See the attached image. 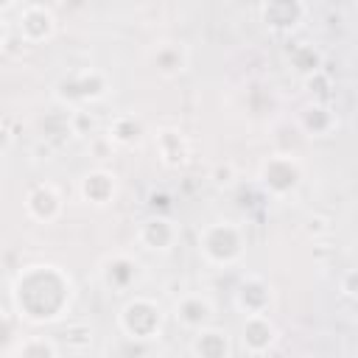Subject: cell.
Listing matches in <instances>:
<instances>
[{
    "label": "cell",
    "mask_w": 358,
    "mask_h": 358,
    "mask_svg": "<svg viewBox=\"0 0 358 358\" xmlns=\"http://www.w3.org/2000/svg\"><path fill=\"white\" fill-rule=\"evenodd\" d=\"M117 327L131 341H154L165 330V308L151 296L134 294L120 305Z\"/></svg>",
    "instance_id": "3"
},
{
    "label": "cell",
    "mask_w": 358,
    "mask_h": 358,
    "mask_svg": "<svg viewBox=\"0 0 358 358\" xmlns=\"http://www.w3.org/2000/svg\"><path fill=\"white\" fill-rule=\"evenodd\" d=\"M179 235H182L179 224L168 215H148L137 227V243L145 246L148 252H171Z\"/></svg>",
    "instance_id": "13"
},
{
    "label": "cell",
    "mask_w": 358,
    "mask_h": 358,
    "mask_svg": "<svg viewBox=\"0 0 358 358\" xmlns=\"http://www.w3.org/2000/svg\"><path fill=\"white\" fill-rule=\"evenodd\" d=\"M78 196L84 204L106 207L117 196V176L106 168H92L78 179Z\"/></svg>",
    "instance_id": "14"
},
{
    "label": "cell",
    "mask_w": 358,
    "mask_h": 358,
    "mask_svg": "<svg viewBox=\"0 0 358 358\" xmlns=\"http://www.w3.org/2000/svg\"><path fill=\"white\" fill-rule=\"evenodd\" d=\"M0 316H3V310H0Z\"/></svg>",
    "instance_id": "26"
},
{
    "label": "cell",
    "mask_w": 358,
    "mask_h": 358,
    "mask_svg": "<svg viewBox=\"0 0 358 358\" xmlns=\"http://www.w3.org/2000/svg\"><path fill=\"white\" fill-rule=\"evenodd\" d=\"M199 255L204 263L229 268L246 255V232L235 221H210L199 229Z\"/></svg>",
    "instance_id": "2"
},
{
    "label": "cell",
    "mask_w": 358,
    "mask_h": 358,
    "mask_svg": "<svg viewBox=\"0 0 358 358\" xmlns=\"http://www.w3.org/2000/svg\"><path fill=\"white\" fill-rule=\"evenodd\" d=\"M76 288L70 274L53 263H31L11 282L14 313L31 324L62 319L73 305Z\"/></svg>",
    "instance_id": "1"
},
{
    "label": "cell",
    "mask_w": 358,
    "mask_h": 358,
    "mask_svg": "<svg viewBox=\"0 0 358 358\" xmlns=\"http://www.w3.org/2000/svg\"><path fill=\"white\" fill-rule=\"evenodd\" d=\"M137 358H151V355H137Z\"/></svg>",
    "instance_id": "25"
},
{
    "label": "cell",
    "mask_w": 358,
    "mask_h": 358,
    "mask_svg": "<svg viewBox=\"0 0 358 358\" xmlns=\"http://www.w3.org/2000/svg\"><path fill=\"white\" fill-rule=\"evenodd\" d=\"M90 148L95 151V157H98V159H106V157H112V151H115V145L109 143V137H106V134H95V137L90 140Z\"/></svg>",
    "instance_id": "22"
},
{
    "label": "cell",
    "mask_w": 358,
    "mask_h": 358,
    "mask_svg": "<svg viewBox=\"0 0 358 358\" xmlns=\"http://www.w3.org/2000/svg\"><path fill=\"white\" fill-rule=\"evenodd\" d=\"M277 338H280V330H277V324H274V319L268 313H263V316H243L241 347H243L246 355L260 358V355L271 352Z\"/></svg>",
    "instance_id": "11"
},
{
    "label": "cell",
    "mask_w": 358,
    "mask_h": 358,
    "mask_svg": "<svg viewBox=\"0 0 358 358\" xmlns=\"http://www.w3.org/2000/svg\"><path fill=\"white\" fill-rule=\"evenodd\" d=\"M6 42H8V22H6V17L0 14V50L6 48Z\"/></svg>",
    "instance_id": "24"
},
{
    "label": "cell",
    "mask_w": 358,
    "mask_h": 358,
    "mask_svg": "<svg viewBox=\"0 0 358 358\" xmlns=\"http://www.w3.org/2000/svg\"><path fill=\"white\" fill-rule=\"evenodd\" d=\"M171 313H173V319H176L179 327L196 333V330L213 324V319H215V305H213V299H210L207 294L190 291V294H182V296L173 302Z\"/></svg>",
    "instance_id": "10"
},
{
    "label": "cell",
    "mask_w": 358,
    "mask_h": 358,
    "mask_svg": "<svg viewBox=\"0 0 358 358\" xmlns=\"http://www.w3.org/2000/svg\"><path fill=\"white\" fill-rule=\"evenodd\" d=\"M235 176H238V171H235V165H232L229 159L213 165V171H210V179H213V185H218V187H229V185L235 182Z\"/></svg>",
    "instance_id": "21"
},
{
    "label": "cell",
    "mask_w": 358,
    "mask_h": 358,
    "mask_svg": "<svg viewBox=\"0 0 358 358\" xmlns=\"http://www.w3.org/2000/svg\"><path fill=\"white\" fill-rule=\"evenodd\" d=\"M305 179V168L299 157L294 154H268L257 168V182L263 193H268L277 201L291 199Z\"/></svg>",
    "instance_id": "4"
},
{
    "label": "cell",
    "mask_w": 358,
    "mask_h": 358,
    "mask_svg": "<svg viewBox=\"0 0 358 358\" xmlns=\"http://www.w3.org/2000/svg\"><path fill=\"white\" fill-rule=\"evenodd\" d=\"M140 263L126 252H112L98 263V280L109 294H126L140 280Z\"/></svg>",
    "instance_id": "7"
},
{
    "label": "cell",
    "mask_w": 358,
    "mask_h": 358,
    "mask_svg": "<svg viewBox=\"0 0 358 358\" xmlns=\"http://www.w3.org/2000/svg\"><path fill=\"white\" fill-rule=\"evenodd\" d=\"M296 126L302 134L308 137H327L338 129V115L327 106V103H305L299 112H296Z\"/></svg>",
    "instance_id": "16"
},
{
    "label": "cell",
    "mask_w": 358,
    "mask_h": 358,
    "mask_svg": "<svg viewBox=\"0 0 358 358\" xmlns=\"http://www.w3.org/2000/svg\"><path fill=\"white\" fill-rule=\"evenodd\" d=\"M148 59H151V67H154L159 76L173 78V76H182V73L187 70V64H190V50H187V45L179 42V39H162V42H157V45L151 48Z\"/></svg>",
    "instance_id": "15"
},
{
    "label": "cell",
    "mask_w": 358,
    "mask_h": 358,
    "mask_svg": "<svg viewBox=\"0 0 358 358\" xmlns=\"http://www.w3.org/2000/svg\"><path fill=\"white\" fill-rule=\"evenodd\" d=\"M56 14L45 3H22L17 6V31L25 45H45L56 36Z\"/></svg>",
    "instance_id": "6"
},
{
    "label": "cell",
    "mask_w": 358,
    "mask_h": 358,
    "mask_svg": "<svg viewBox=\"0 0 358 358\" xmlns=\"http://www.w3.org/2000/svg\"><path fill=\"white\" fill-rule=\"evenodd\" d=\"M232 302H235L238 313H243V316H263L274 305V288L260 274H243L235 288Z\"/></svg>",
    "instance_id": "8"
},
{
    "label": "cell",
    "mask_w": 358,
    "mask_h": 358,
    "mask_svg": "<svg viewBox=\"0 0 358 358\" xmlns=\"http://www.w3.org/2000/svg\"><path fill=\"white\" fill-rule=\"evenodd\" d=\"M109 78L103 70L98 67H87V70H78L73 76H67L64 81L56 84V98L64 101V103H73V106H87V103H95V101H103L109 95Z\"/></svg>",
    "instance_id": "5"
},
{
    "label": "cell",
    "mask_w": 358,
    "mask_h": 358,
    "mask_svg": "<svg viewBox=\"0 0 358 358\" xmlns=\"http://www.w3.org/2000/svg\"><path fill=\"white\" fill-rule=\"evenodd\" d=\"M193 358H232V336L221 327H201L190 338Z\"/></svg>",
    "instance_id": "17"
},
{
    "label": "cell",
    "mask_w": 358,
    "mask_h": 358,
    "mask_svg": "<svg viewBox=\"0 0 358 358\" xmlns=\"http://www.w3.org/2000/svg\"><path fill=\"white\" fill-rule=\"evenodd\" d=\"M257 14H260V22L268 31H274V34H291V31H296L305 22L308 6L302 0H268V3H260Z\"/></svg>",
    "instance_id": "9"
},
{
    "label": "cell",
    "mask_w": 358,
    "mask_h": 358,
    "mask_svg": "<svg viewBox=\"0 0 358 358\" xmlns=\"http://www.w3.org/2000/svg\"><path fill=\"white\" fill-rule=\"evenodd\" d=\"M154 148H157V157H159V162L165 168H182L187 162V157H190V145H187L185 134L179 129H171V126L157 129Z\"/></svg>",
    "instance_id": "18"
},
{
    "label": "cell",
    "mask_w": 358,
    "mask_h": 358,
    "mask_svg": "<svg viewBox=\"0 0 358 358\" xmlns=\"http://www.w3.org/2000/svg\"><path fill=\"white\" fill-rule=\"evenodd\" d=\"M106 137H109L112 145L131 148V145H137L140 137H143V123H140L134 115H115V117L109 120Z\"/></svg>",
    "instance_id": "19"
},
{
    "label": "cell",
    "mask_w": 358,
    "mask_h": 358,
    "mask_svg": "<svg viewBox=\"0 0 358 358\" xmlns=\"http://www.w3.org/2000/svg\"><path fill=\"white\" fill-rule=\"evenodd\" d=\"M22 207H25V213H28L31 221H36V224H53L62 215V210H64V199H62V193H59L56 185L39 182V185H34L25 193Z\"/></svg>",
    "instance_id": "12"
},
{
    "label": "cell",
    "mask_w": 358,
    "mask_h": 358,
    "mask_svg": "<svg viewBox=\"0 0 358 358\" xmlns=\"http://www.w3.org/2000/svg\"><path fill=\"white\" fill-rule=\"evenodd\" d=\"M14 358H59V350L45 336H28V338L17 341Z\"/></svg>",
    "instance_id": "20"
},
{
    "label": "cell",
    "mask_w": 358,
    "mask_h": 358,
    "mask_svg": "<svg viewBox=\"0 0 358 358\" xmlns=\"http://www.w3.org/2000/svg\"><path fill=\"white\" fill-rule=\"evenodd\" d=\"M355 280H358L355 268H350V271L338 280V291H341V296H347V299H352V296H355Z\"/></svg>",
    "instance_id": "23"
}]
</instances>
